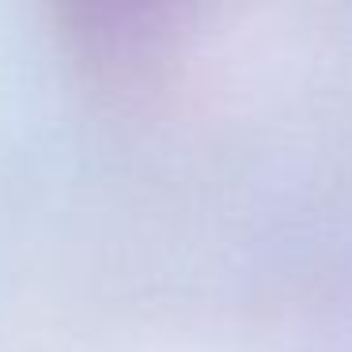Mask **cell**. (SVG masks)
<instances>
[{
	"instance_id": "obj_1",
	"label": "cell",
	"mask_w": 352,
	"mask_h": 352,
	"mask_svg": "<svg viewBox=\"0 0 352 352\" xmlns=\"http://www.w3.org/2000/svg\"><path fill=\"white\" fill-rule=\"evenodd\" d=\"M57 8L87 61L122 69L155 46L167 27L170 0H57Z\"/></svg>"
}]
</instances>
